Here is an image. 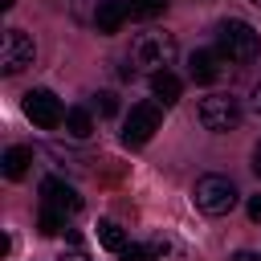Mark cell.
Returning a JSON list of instances; mask_svg holds the SVG:
<instances>
[{
  "mask_svg": "<svg viewBox=\"0 0 261 261\" xmlns=\"http://www.w3.org/2000/svg\"><path fill=\"white\" fill-rule=\"evenodd\" d=\"M41 204H45V208H57V212H65V216L82 212V196H77V188L65 184V179H45V184H41Z\"/></svg>",
  "mask_w": 261,
  "mask_h": 261,
  "instance_id": "cell-8",
  "label": "cell"
},
{
  "mask_svg": "<svg viewBox=\"0 0 261 261\" xmlns=\"http://www.w3.org/2000/svg\"><path fill=\"white\" fill-rule=\"evenodd\" d=\"M175 53H179V45H175V37L163 33V29H147V33H139V37L130 41V61H135L139 69H151V73L171 69V65H175Z\"/></svg>",
  "mask_w": 261,
  "mask_h": 261,
  "instance_id": "cell-2",
  "label": "cell"
},
{
  "mask_svg": "<svg viewBox=\"0 0 261 261\" xmlns=\"http://www.w3.org/2000/svg\"><path fill=\"white\" fill-rule=\"evenodd\" d=\"M94 106H98V114H102V118L118 114V98H114L110 90H98V94H94Z\"/></svg>",
  "mask_w": 261,
  "mask_h": 261,
  "instance_id": "cell-17",
  "label": "cell"
},
{
  "mask_svg": "<svg viewBox=\"0 0 261 261\" xmlns=\"http://www.w3.org/2000/svg\"><path fill=\"white\" fill-rule=\"evenodd\" d=\"M29 163H33V151H29V147H8L4 159H0V167H4L8 179H20V175L29 171Z\"/></svg>",
  "mask_w": 261,
  "mask_h": 261,
  "instance_id": "cell-13",
  "label": "cell"
},
{
  "mask_svg": "<svg viewBox=\"0 0 261 261\" xmlns=\"http://www.w3.org/2000/svg\"><path fill=\"white\" fill-rule=\"evenodd\" d=\"M159 122H163V114H159L155 102H139V106H130V114H126V122H122V143H130V147L147 143V139L159 130Z\"/></svg>",
  "mask_w": 261,
  "mask_h": 261,
  "instance_id": "cell-7",
  "label": "cell"
},
{
  "mask_svg": "<svg viewBox=\"0 0 261 261\" xmlns=\"http://www.w3.org/2000/svg\"><path fill=\"white\" fill-rule=\"evenodd\" d=\"M216 49H220V57H224V61L249 65V61H257V57H261V37H257V29H253L249 20L228 16V20H220V24H216Z\"/></svg>",
  "mask_w": 261,
  "mask_h": 261,
  "instance_id": "cell-1",
  "label": "cell"
},
{
  "mask_svg": "<svg viewBox=\"0 0 261 261\" xmlns=\"http://www.w3.org/2000/svg\"><path fill=\"white\" fill-rule=\"evenodd\" d=\"M196 114H200L204 130H216V135H228V130L241 126V102L232 94H208V98H200Z\"/></svg>",
  "mask_w": 261,
  "mask_h": 261,
  "instance_id": "cell-4",
  "label": "cell"
},
{
  "mask_svg": "<svg viewBox=\"0 0 261 261\" xmlns=\"http://www.w3.org/2000/svg\"><path fill=\"white\" fill-rule=\"evenodd\" d=\"M249 106H253V114H257V118H261V82H257V86H253V94H249Z\"/></svg>",
  "mask_w": 261,
  "mask_h": 261,
  "instance_id": "cell-21",
  "label": "cell"
},
{
  "mask_svg": "<svg viewBox=\"0 0 261 261\" xmlns=\"http://www.w3.org/2000/svg\"><path fill=\"white\" fill-rule=\"evenodd\" d=\"M61 261H86V249L82 245H69V253H61Z\"/></svg>",
  "mask_w": 261,
  "mask_h": 261,
  "instance_id": "cell-20",
  "label": "cell"
},
{
  "mask_svg": "<svg viewBox=\"0 0 261 261\" xmlns=\"http://www.w3.org/2000/svg\"><path fill=\"white\" fill-rule=\"evenodd\" d=\"M220 61H224L220 53H212V49H196V53L188 57V73H192V82H200V86L216 82V77L224 73V65H220Z\"/></svg>",
  "mask_w": 261,
  "mask_h": 261,
  "instance_id": "cell-9",
  "label": "cell"
},
{
  "mask_svg": "<svg viewBox=\"0 0 261 261\" xmlns=\"http://www.w3.org/2000/svg\"><path fill=\"white\" fill-rule=\"evenodd\" d=\"M24 114H29L33 126H41V130L65 126V106H61L57 94H49V90H29V94H24Z\"/></svg>",
  "mask_w": 261,
  "mask_h": 261,
  "instance_id": "cell-6",
  "label": "cell"
},
{
  "mask_svg": "<svg viewBox=\"0 0 261 261\" xmlns=\"http://www.w3.org/2000/svg\"><path fill=\"white\" fill-rule=\"evenodd\" d=\"M118 257H122V261H151V249H143V245H126Z\"/></svg>",
  "mask_w": 261,
  "mask_h": 261,
  "instance_id": "cell-18",
  "label": "cell"
},
{
  "mask_svg": "<svg viewBox=\"0 0 261 261\" xmlns=\"http://www.w3.org/2000/svg\"><path fill=\"white\" fill-rule=\"evenodd\" d=\"M65 135L69 139H90L94 135V114L86 106H69L65 110Z\"/></svg>",
  "mask_w": 261,
  "mask_h": 261,
  "instance_id": "cell-12",
  "label": "cell"
},
{
  "mask_svg": "<svg viewBox=\"0 0 261 261\" xmlns=\"http://www.w3.org/2000/svg\"><path fill=\"white\" fill-rule=\"evenodd\" d=\"M126 16H130L126 0H98V8H94V24H98V33H118Z\"/></svg>",
  "mask_w": 261,
  "mask_h": 261,
  "instance_id": "cell-10",
  "label": "cell"
},
{
  "mask_svg": "<svg viewBox=\"0 0 261 261\" xmlns=\"http://www.w3.org/2000/svg\"><path fill=\"white\" fill-rule=\"evenodd\" d=\"M253 4H261V0H253Z\"/></svg>",
  "mask_w": 261,
  "mask_h": 261,
  "instance_id": "cell-24",
  "label": "cell"
},
{
  "mask_svg": "<svg viewBox=\"0 0 261 261\" xmlns=\"http://www.w3.org/2000/svg\"><path fill=\"white\" fill-rule=\"evenodd\" d=\"M192 196H196V208L204 216H228L237 208V184L228 175H216V171L200 175L196 188H192Z\"/></svg>",
  "mask_w": 261,
  "mask_h": 261,
  "instance_id": "cell-3",
  "label": "cell"
},
{
  "mask_svg": "<svg viewBox=\"0 0 261 261\" xmlns=\"http://www.w3.org/2000/svg\"><path fill=\"white\" fill-rule=\"evenodd\" d=\"M33 57H37V45H33V37L29 33H20V29H8L4 37H0V73H20V69H29L33 65Z\"/></svg>",
  "mask_w": 261,
  "mask_h": 261,
  "instance_id": "cell-5",
  "label": "cell"
},
{
  "mask_svg": "<svg viewBox=\"0 0 261 261\" xmlns=\"http://www.w3.org/2000/svg\"><path fill=\"white\" fill-rule=\"evenodd\" d=\"M126 8H130V16H159L163 8H167V0H126Z\"/></svg>",
  "mask_w": 261,
  "mask_h": 261,
  "instance_id": "cell-16",
  "label": "cell"
},
{
  "mask_svg": "<svg viewBox=\"0 0 261 261\" xmlns=\"http://www.w3.org/2000/svg\"><path fill=\"white\" fill-rule=\"evenodd\" d=\"M179 90H184V82L171 73V69H163V73H151V94L163 102V106H171V102H179Z\"/></svg>",
  "mask_w": 261,
  "mask_h": 261,
  "instance_id": "cell-11",
  "label": "cell"
},
{
  "mask_svg": "<svg viewBox=\"0 0 261 261\" xmlns=\"http://www.w3.org/2000/svg\"><path fill=\"white\" fill-rule=\"evenodd\" d=\"M228 261H261V257H257V253H249V249H241V253H232Z\"/></svg>",
  "mask_w": 261,
  "mask_h": 261,
  "instance_id": "cell-22",
  "label": "cell"
},
{
  "mask_svg": "<svg viewBox=\"0 0 261 261\" xmlns=\"http://www.w3.org/2000/svg\"><path fill=\"white\" fill-rule=\"evenodd\" d=\"M245 212H249L253 224H261V196H249V208H245Z\"/></svg>",
  "mask_w": 261,
  "mask_h": 261,
  "instance_id": "cell-19",
  "label": "cell"
},
{
  "mask_svg": "<svg viewBox=\"0 0 261 261\" xmlns=\"http://www.w3.org/2000/svg\"><path fill=\"white\" fill-rule=\"evenodd\" d=\"M98 241H102V249H110V253H122L130 241H126V232L114 224V220H102L98 224Z\"/></svg>",
  "mask_w": 261,
  "mask_h": 261,
  "instance_id": "cell-14",
  "label": "cell"
},
{
  "mask_svg": "<svg viewBox=\"0 0 261 261\" xmlns=\"http://www.w3.org/2000/svg\"><path fill=\"white\" fill-rule=\"evenodd\" d=\"M37 228H41V237H57V232L65 228V212H57V208H41Z\"/></svg>",
  "mask_w": 261,
  "mask_h": 261,
  "instance_id": "cell-15",
  "label": "cell"
},
{
  "mask_svg": "<svg viewBox=\"0 0 261 261\" xmlns=\"http://www.w3.org/2000/svg\"><path fill=\"white\" fill-rule=\"evenodd\" d=\"M253 171L261 175V139H257V147H253Z\"/></svg>",
  "mask_w": 261,
  "mask_h": 261,
  "instance_id": "cell-23",
  "label": "cell"
}]
</instances>
